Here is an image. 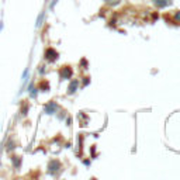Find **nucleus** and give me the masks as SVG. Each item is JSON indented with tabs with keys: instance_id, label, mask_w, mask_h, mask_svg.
<instances>
[{
	"instance_id": "1",
	"label": "nucleus",
	"mask_w": 180,
	"mask_h": 180,
	"mask_svg": "<svg viewBox=\"0 0 180 180\" xmlns=\"http://www.w3.org/2000/svg\"><path fill=\"white\" fill-rule=\"evenodd\" d=\"M58 56H59V54L54 48H48L45 51V59H47L48 62H55V61L58 59Z\"/></svg>"
},
{
	"instance_id": "2",
	"label": "nucleus",
	"mask_w": 180,
	"mask_h": 180,
	"mask_svg": "<svg viewBox=\"0 0 180 180\" xmlns=\"http://www.w3.org/2000/svg\"><path fill=\"white\" fill-rule=\"evenodd\" d=\"M70 76H72V69L69 66H65V68L61 69V78L62 79H69Z\"/></svg>"
},
{
	"instance_id": "3",
	"label": "nucleus",
	"mask_w": 180,
	"mask_h": 180,
	"mask_svg": "<svg viewBox=\"0 0 180 180\" xmlns=\"http://www.w3.org/2000/svg\"><path fill=\"white\" fill-rule=\"evenodd\" d=\"M153 3H155L158 7H165V6L170 4V0H153Z\"/></svg>"
},
{
	"instance_id": "4",
	"label": "nucleus",
	"mask_w": 180,
	"mask_h": 180,
	"mask_svg": "<svg viewBox=\"0 0 180 180\" xmlns=\"http://www.w3.org/2000/svg\"><path fill=\"white\" fill-rule=\"evenodd\" d=\"M76 87H78V80H75V82L70 83V86H69V89H68V94L75 93V92H76Z\"/></svg>"
},
{
	"instance_id": "5",
	"label": "nucleus",
	"mask_w": 180,
	"mask_h": 180,
	"mask_svg": "<svg viewBox=\"0 0 180 180\" xmlns=\"http://www.w3.org/2000/svg\"><path fill=\"white\" fill-rule=\"evenodd\" d=\"M173 17H175V21H176V23H180V11H176Z\"/></svg>"
},
{
	"instance_id": "6",
	"label": "nucleus",
	"mask_w": 180,
	"mask_h": 180,
	"mask_svg": "<svg viewBox=\"0 0 180 180\" xmlns=\"http://www.w3.org/2000/svg\"><path fill=\"white\" fill-rule=\"evenodd\" d=\"M107 1V4H110V6H114L117 3H120V0H106Z\"/></svg>"
}]
</instances>
